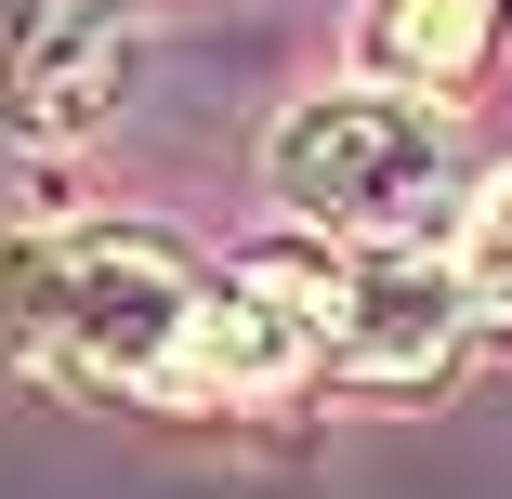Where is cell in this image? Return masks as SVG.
<instances>
[{
	"label": "cell",
	"instance_id": "1",
	"mask_svg": "<svg viewBox=\"0 0 512 499\" xmlns=\"http://www.w3.org/2000/svg\"><path fill=\"white\" fill-rule=\"evenodd\" d=\"M0 342L40 381L119 394V408H250L316 368L250 276H211L184 237H145V224L0 237Z\"/></svg>",
	"mask_w": 512,
	"mask_h": 499
},
{
	"label": "cell",
	"instance_id": "6",
	"mask_svg": "<svg viewBox=\"0 0 512 499\" xmlns=\"http://www.w3.org/2000/svg\"><path fill=\"white\" fill-rule=\"evenodd\" d=\"M473 303H499V316H512V184L473 211Z\"/></svg>",
	"mask_w": 512,
	"mask_h": 499
},
{
	"label": "cell",
	"instance_id": "3",
	"mask_svg": "<svg viewBox=\"0 0 512 499\" xmlns=\"http://www.w3.org/2000/svg\"><path fill=\"white\" fill-rule=\"evenodd\" d=\"M250 289L302 329L316 368H355V381H434L460 342V276L421 250H289V263H250Z\"/></svg>",
	"mask_w": 512,
	"mask_h": 499
},
{
	"label": "cell",
	"instance_id": "5",
	"mask_svg": "<svg viewBox=\"0 0 512 499\" xmlns=\"http://www.w3.org/2000/svg\"><path fill=\"white\" fill-rule=\"evenodd\" d=\"M499 27H512L499 0H368V14H355V53L381 66V92H407V106H447V92L486 79Z\"/></svg>",
	"mask_w": 512,
	"mask_h": 499
},
{
	"label": "cell",
	"instance_id": "2",
	"mask_svg": "<svg viewBox=\"0 0 512 499\" xmlns=\"http://www.w3.org/2000/svg\"><path fill=\"white\" fill-rule=\"evenodd\" d=\"M263 184L302 224H329L342 250H421L434 211L460 197V145L407 92H316L263 132Z\"/></svg>",
	"mask_w": 512,
	"mask_h": 499
},
{
	"label": "cell",
	"instance_id": "4",
	"mask_svg": "<svg viewBox=\"0 0 512 499\" xmlns=\"http://www.w3.org/2000/svg\"><path fill=\"white\" fill-rule=\"evenodd\" d=\"M132 79V0H0V132L66 145Z\"/></svg>",
	"mask_w": 512,
	"mask_h": 499
}]
</instances>
